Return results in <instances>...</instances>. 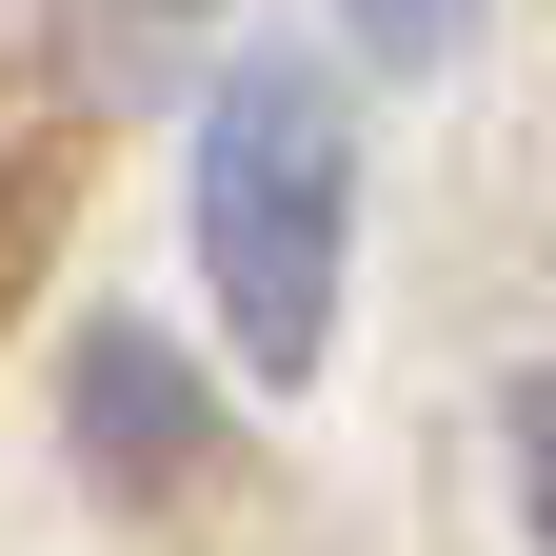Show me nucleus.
<instances>
[{
	"label": "nucleus",
	"mask_w": 556,
	"mask_h": 556,
	"mask_svg": "<svg viewBox=\"0 0 556 556\" xmlns=\"http://www.w3.org/2000/svg\"><path fill=\"white\" fill-rule=\"evenodd\" d=\"M338 239H358V160H338L318 60H239L199 100V278H219L239 378H318L338 338Z\"/></svg>",
	"instance_id": "1"
},
{
	"label": "nucleus",
	"mask_w": 556,
	"mask_h": 556,
	"mask_svg": "<svg viewBox=\"0 0 556 556\" xmlns=\"http://www.w3.org/2000/svg\"><path fill=\"white\" fill-rule=\"evenodd\" d=\"M80 438H100L119 477H179V457H199V397H179L160 338H100V358H80Z\"/></svg>",
	"instance_id": "2"
},
{
	"label": "nucleus",
	"mask_w": 556,
	"mask_h": 556,
	"mask_svg": "<svg viewBox=\"0 0 556 556\" xmlns=\"http://www.w3.org/2000/svg\"><path fill=\"white\" fill-rule=\"evenodd\" d=\"M517 497H536V556H556V378H517Z\"/></svg>",
	"instance_id": "3"
},
{
	"label": "nucleus",
	"mask_w": 556,
	"mask_h": 556,
	"mask_svg": "<svg viewBox=\"0 0 556 556\" xmlns=\"http://www.w3.org/2000/svg\"><path fill=\"white\" fill-rule=\"evenodd\" d=\"M457 21H477V0H358V40H378V60H438Z\"/></svg>",
	"instance_id": "4"
}]
</instances>
